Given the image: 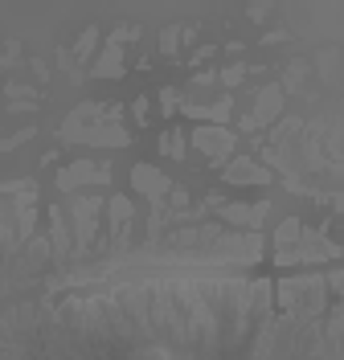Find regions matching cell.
Segmentation results:
<instances>
[{
  "label": "cell",
  "instance_id": "cell-1",
  "mask_svg": "<svg viewBox=\"0 0 344 360\" xmlns=\"http://www.w3.org/2000/svg\"><path fill=\"white\" fill-rule=\"evenodd\" d=\"M111 180V164H94V160H78V164H70L58 172V188L62 193H74V188H82V184H107Z\"/></svg>",
  "mask_w": 344,
  "mask_h": 360
},
{
  "label": "cell",
  "instance_id": "cell-2",
  "mask_svg": "<svg viewBox=\"0 0 344 360\" xmlns=\"http://www.w3.org/2000/svg\"><path fill=\"white\" fill-rule=\"evenodd\" d=\"M132 184L152 201V209H164V197L172 193V180L164 176L160 168H152V164H136L132 168Z\"/></svg>",
  "mask_w": 344,
  "mask_h": 360
},
{
  "label": "cell",
  "instance_id": "cell-3",
  "mask_svg": "<svg viewBox=\"0 0 344 360\" xmlns=\"http://www.w3.org/2000/svg\"><path fill=\"white\" fill-rule=\"evenodd\" d=\"M279 111H283V90H279V86H262V90H258V103H254V111L242 119V131H258L262 123L279 119Z\"/></svg>",
  "mask_w": 344,
  "mask_h": 360
},
{
  "label": "cell",
  "instance_id": "cell-4",
  "mask_svg": "<svg viewBox=\"0 0 344 360\" xmlns=\"http://www.w3.org/2000/svg\"><path fill=\"white\" fill-rule=\"evenodd\" d=\"M193 143H197L213 164H222V160L234 152V135H229L226 127H197V131H193Z\"/></svg>",
  "mask_w": 344,
  "mask_h": 360
},
{
  "label": "cell",
  "instance_id": "cell-5",
  "mask_svg": "<svg viewBox=\"0 0 344 360\" xmlns=\"http://www.w3.org/2000/svg\"><path fill=\"white\" fill-rule=\"evenodd\" d=\"M70 143H91V148H123L127 131L123 127H78V131H62Z\"/></svg>",
  "mask_w": 344,
  "mask_h": 360
},
{
  "label": "cell",
  "instance_id": "cell-6",
  "mask_svg": "<svg viewBox=\"0 0 344 360\" xmlns=\"http://www.w3.org/2000/svg\"><path fill=\"white\" fill-rule=\"evenodd\" d=\"M217 213H222L226 225H242V229L258 233V225H262V217L271 213V205L267 201H258V205H217Z\"/></svg>",
  "mask_w": 344,
  "mask_h": 360
},
{
  "label": "cell",
  "instance_id": "cell-7",
  "mask_svg": "<svg viewBox=\"0 0 344 360\" xmlns=\"http://www.w3.org/2000/svg\"><path fill=\"white\" fill-rule=\"evenodd\" d=\"M226 184H271V172L262 164H254V160L238 156L226 164Z\"/></svg>",
  "mask_w": 344,
  "mask_h": 360
},
{
  "label": "cell",
  "instance_id": "cell-8",
  "mask_svg": "<svg viewBox=\"0 0 344 360\" xmlns=\"http://www.w3.org/2000/svg\"><path fill=\"white\" fill-rule=\"evenodd\" d=\"M94 78H119L123 74V49L119 45H107L103 53H98V62L91 66Z\"/></svg>",
  "mask_w": 344,
  "mask_h": 360
},
{
  "label": "cell",
  "instance_id": "cell-9",
  "mask_svg": "<svg viewBox=\"0 0 344 360\" xmlns=\"http://www.w3.org/2000/svg\"><path fill=\"white\" fill-rule=\"evenodd\" d=\"M184 111L193 115V119H213V123H226V115H229V98L213 103V107H184Z\"/></svg>",
  "mask_w": 344,
  "mask_h": 360
},
{
  "label": "cell",
  "instance_id": "cell-10",
  "mask_svg": "<svg viewBox=\"0 0 344 360\" xmlns=\"http://www.w3.org/2000/svg\"><path fill=\"white\" fill-rule=\"evenodd\" d=\"M94 41H98V29H87V33L78 37V49H74L70 58H78V62H87V58H91V49H94Z\"/></svg>",
  "mask_w": 344,
  "mask_h": 360
},
{
  "label": "cell",
  "instance_id": "cell-11",
  "mask_svg": "<svg viewBox=\"0 0 344 360\" xmlns=\"http://www.w3.org/2000/svg\"><path fill=\"white\" fill-rule=\"evenodd\" d=\"M177 41H181V29H177V25H168V29L160 33V49L168 53V58L177 53Z\"/></svg>",
  "mask_w": 344,
  "mask_h": 360
},
{
  "label": "cell",
  "instance_id": "cell-12",
  "mask_svg": "<svg viewBox=\"0 0 344 360\" xmlns=\"http://www.w3.org/2000/svg\"><path fill=\"white\" fill-rule=\"evenodd\" d=\"M164 148H168V156H172V160H181L184 156V135L181 131H168V135H164Z\"/></svg>",
  "mask_w": 344,
  "mask_h": 360
},
{
  "label": "cell",
  "instance_id": "cell-13",
  "mask_svg": "<svg viewBox=\"0 0 344 360\" xmlns=\"http://www.w3.org/2000/svg\"><path fill=\"white\" fill-rule=\"evenodd\" d=\"M21 58V45L17 41H0V66H13Z\"/></svg>",
  "mask_w": 344,
  "mask_h": 360
},
{
  "label": "cell",
  "instance_id": "cell-14",
  "mask_svg": "<svg viewBox=\"0 0 344 360\" xmlns=\"http://www.w3.org/2000/svg\"><path fill=\"white\" fill-rule=\"evenodd\" d=\"M242 78H246V66H229L226 74H222V82H226V86H238Z\"/></svg>",
  "mask_w": 344,
  "mask_h": 360
},
{
  "label": "cell",
  "instance_id": "cell-15",
  "mask_svg": "<svg viewBox=\"0 0 344 360\" xmlns=\"http://www.w3.org/2000/svg\"><path fill=\"white\" fill-rule=\"evenodd\" d=\"M160 107H164V115H172V107H177V90H164V94H160Z\"/></svg>",
  "mask_w": 344,
  "mask_h": 360
}]
</instances>
